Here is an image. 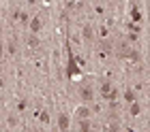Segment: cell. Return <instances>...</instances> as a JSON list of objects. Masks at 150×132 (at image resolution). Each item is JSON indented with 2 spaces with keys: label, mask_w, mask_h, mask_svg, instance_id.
I'll return each mask as SVG.
<instances>
[{
  "label": "cell",
  "mask_w": 150,
  "mask_h": 132,
  "mask_svg": "<svg viewBox=\"0 0 150 132\" xmlns=\"http://www.w3.org/2000/svg\"><path fill=\"white\" fill-rule=\"evenodd\" d=\"M81 75V68H79V62L73 53H69V60H67V77L69 79H75Z\"/></svg>",
  "instance_id": "cell-1"
},
{
  "label": "cell",
  "mask_w": 150,
  "mask_h": 132,
  "mask_svg": "<svg viewBox=\"0 0 150 132\" xmlns=\"http://www.w3.org/2000/svg\"><path fill=\"white\" fill-rule=\"evenodd\" d=\"M99 92H101V96H103V98L105 100H116V98H118V89H114L112 87V83H107V81H103V83H101V87H99Z\"/></svg>",
  "instance_id": "cell-2"
},
{
  "label": "cell",
  "mask_w": 150,
  "mask_h": 132,
  "mask_svg": "<svg viewBox=\"0 0 150 132\" xmlns=\"http://www.w3.org/2000/svg\"><path fill=\"white\" fill-rule=\"evenodd\" d=\"M79 98L84 100V102H90V100L94 98V89H92L90 85H84V87L79 89Z\"/></svg>",
  "instance_id": "cell-3"
},
{
  "label": "cell",
  "mask_w": 150,
  "mask_h": 132,
  "mask_svg": "<svg viewBox=\"0 0 150 132\" xmlns=\"http://www.w3.org/2000/svg\"><path fill=\"white\" fill-rule=\"evenodd\" d=\"M69 126H71L69 115H67V113H60V117H58V130H69Z\"/></svg>",
  "instance_id": "cell-4"
},
{
  "label": "cell",
  "mask_w": 150,
  "mask_h": 132,
  "mask_svg": "<svg viewBox=\"0 0 150 132\" xmlns=\"http://www.w3.org/2000/svg\"><path fill=\"white\" fill-rule=\"evenodd\" d=\"M90 117V109L88 107H79L77 109V119H88Z\"/></svg>",
  "instance_id": "cell-5"
},
{
  "label": "cell",
  "mask_w": 150,
  "mask_h": 132,
  "mask_svg": "<svg viewBox=\"0 0 150 132\" xmlns=\"http://www.w3.org/2000/svg\"><path fill=\"white\" fill-rule=\"evenodd\" d=\"M131 19H133V22H139V24H142V19H144V15H142V11L137 9V6L131 9Z\"/></svg>",
  "instance_id": "cell-6"
},
{
  "label": "cell",
  "mask_w": 150,
  "mask_h": 132,
  "mask_svg": "<svg viewBox=\"0 0 150 132\" xmlns=\"http://www.w3.org/2000/svg\"><path fill=\"white\" fill-rule=\"evenodd\" d=\"M41 28H43V22H41L39 17H35V19H30V30H32V32H39Z\"/></svg>",
  "instance_id": "cell-7"
},
{
  "label": "cell",
  "mask_w": 150,
  "mask_h": 132,
  "mask_svg": "<svg viewBox=\"0 0 150 132\" xmlns=\"http://www.w3.org/2000/svg\"><path fill=\"white\" fill-rule=\"evenodd\" d=\"M81 34H84V38H86V41H92V38H94V30H92V26H84V32H81Z\"/></svg>",
  "instance_id": "cell-8"
},
{
  "label": "cell",
  "mask_w": 150,
  "mask_h": 132,
  "mask_svg": "<svg viewBox=\"0 0 150 132\" xmlns=\"http://www.w3.org/2000/svg\"><path fill=\"white\" fill-rule=\"evenodd\" d=\"M77 128H79L81 132H86V130H90L92 126H90V122H88V119H79V122H77Z\"/></svg>",
  "instance_id": "cell-9"
},
{
  "label": "cell",
  "mask_w": 150,
  "mask_h": 132,
  "mask_svg": "<svg viewBox=\"0 0 150 132\" xmlns=\"http://www.w3.org/2000/svg\"><path fill=\"white\" fill-rule=\"evenodd\" d=\"M135 98H137V94H135L133 89H127V92H125V100L127 102H135Z\"/></svg>",
  "instance_id": "cell-10"
},
{
  "label": "cell",
  "mask_w": 150,
  "mask_h": 132,
  "mask_svg": "<svg viewBox=\"0 0 150 132\" xmlns=\"http://www.w3.org/2000/svg\"><path fill=\"white\" fill-rule=\"evenodd\" d=\"M28 45L30 47H39V38H37V32H32L28 36Z\"/></svg>",
  "instance_id": "cell-11"
},
{
  "label": "cell",
  "mask_w": 150,
  "mask_h": 132,
  "mask_svg": "<svg viewBox=\"0 0 150 132\" xmlns=\"http://www.w3.org/2000/svg\"><path fill=\"white\" fill-rule=\"evenodd\" d=\"M15 17H17L22 24H26V22H28V13H26V11H17V13H15Z\"/></svg>",
  "instance_id": "cell-12"
},
{
  "label": "cell",
  "mask_w": 150,
  "mask_h": 132,
  "mask_svg": "<svg viewBox=\"0 0 150 132\" xmlns=\"http://www.w3.org/2000/svg\"><path fill=\"white\" fill-rule=\"evenodd\" d=\"M129 111H131V115L135 117V115H139V111H142V109H139L137 102H131V109H129Z\"/></svg>",
  "instance_id": "cell-13"
},
{
  "label": "cell",
  "mask_w": 150,
  "mask_h": 132,
  "mask_svg": "<svg viewBox=\"0 0 150 132\" xmlns=\"http://www.w3.org/2000/svg\"><path fill=\"white\" fill-rule=\"evenodd\" d=\"M39 119H41V124H50V115H47V111H41Z\"/></svg>",
  "instance_id": "cell-14"
},
{
  "label": "cell",
  "mask_w": 150,
  "mask_h": 132,
  "mask_svg": "<svg viewBox=\"0 0 150 132\" xmlns=\"http://www.w3.org/2000/svg\"><path fill=\"white\" fill-rule=\"evenodd\" d=\"M101 49H103V53H110L112 51V43L110 41H103V43H101Z\"/></svg>",
  "instance_id": "cell-15"
},
{
  "label": "cell",
  "mask_w": 150,
  "mask_h": 132,
  "mask_svg": "<svg viewBox=\"0 0 150 132\" xmlns=\"http://www.w3.org/2000/svg\"><path fill=\"white\" fill-rule=\"evenodd\" d=\"M129 30H131V32H137V34H139V32H142V26H139V24H129Z\"/></svg>",
  "instance_id": "cell-16"
},
{
  "label": "cell",
  "mask_w": 150,
  "mask_h": 132,
  "mask_svg": "<svg viewBox=\"0 0 150 132\" xmlns=\"http://www.w3.org/2000/svg\"><path fill=\"white\" fill-rule=\"evenodd\" d=\"M26 107H28V102H26V100H19V105H17V109H19V111H24Z\"/></svg>",
  "instance_id": "cell-17"
},
{
  "label": "cell",
  "mask_w": 150,
  "mask_h": 132,
  "mask_svg": "<svg viewBox=\"0 0 150 132\" xmlns=\"http://www.w3.org/2000/svg\"><path fill=\"white\" fill-rule=\"evenodd\" d=\"M137 38H139L137 32H131V34H129V41H137Z\"/></svg>",
  "instance_id": "cell-18"
},
{
  "label": "cell",
  "mask_w": 150,
  "mask_h": 132,
  "mask_svg": "<svg viewBox=\"0 0 150 132\" xmlns=\"http://www.w3.org/2000/svg\"><path fill=\"white\" fill-rule=\"evenodd\" d=\"M9 53H15V41H11V43H9Z\"/></svg>",
  "instance_id": "cell-19"
},
{
  "label": "cell",
  "mask_w": 150,
  "mask_h": 132,
  "mask_svg": "<svg viewBox=\"0 0 150 132\" xmlns=\"http://www.w3.org/2000/svg\"><path fill=\"white\" fill-rule=\"evenodd\" d=\"M9 126H11V128L17 126V119H15V117H9Z\"/></svg>",
  "instance_id": "cell-20"
},
{
  "label": "cell",
  "mask_w": 150,
  "mask_h": 132,
  "mask_svg": "<svg viewBox=\"0 0 150 132\" xmlns=\"http://www.w3.org/2000/svg\"><path fill=\"white\" fill-rule=\"evenodd\" d=\"M2 51H4V45H2V38H0V58H2Z\"/></svg>",
  "instance_id": "cell-21"
},
{
  "label": "cell",
  "mask_w": 150,
  "mask_h": 132,
  "mask_svg": "<svg viewBox=\"0 0 150 132\" xmlns=\"http://www.w3.org/2000/svg\"><path fill=\"white\" fill-rule=\"evenodd\" d=\"M148 64H150V58H148Z\"/></svg>",
  "instance_id": "cell-22"
}]
</instances>
